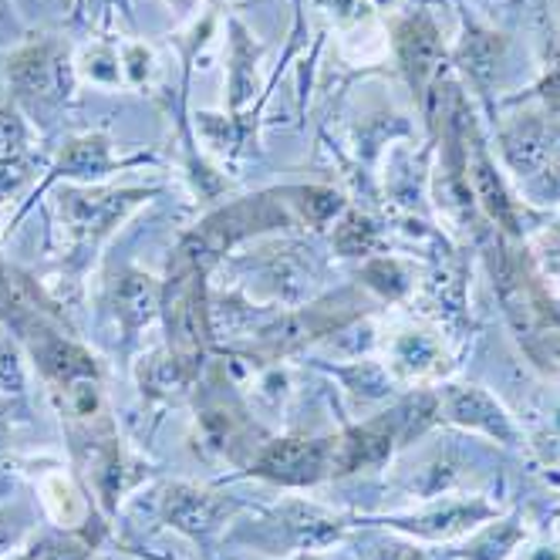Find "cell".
<instances>
[{"label": "cell", "mask_w": 560, "mask_h": 560, "mask_svg": "<svg viewBox=\"0 0 560 560\" xmlns=\"http://www.w3.org/2000/svg\"><path fill=\"white\" fill-rule=\"evenodd\" d=\"M74 55L58 34L27 37L8 58V85L24 115H51L74 95Z\"/></svg>", "instance_id": "6da1fadb"}, {"label": "cell", "mask_w": 560, "mask_h": 560, "mask_svg": "<svg viewBox=\"0 0 560 560\" xmlns=\"http://www.w3.org/2000/svg\"><path fill=\"white\" fill-rule=\"evenodd\" d=\"M152 196L142 186H65L58 189V220L68 244H98L139 203Z\"/></svg>", "instance_id": "7a4b0ae2"}, {"label": "cell", "mask_w": 560, "mask_h": 560, "mask_svg": "<svg viewBox=\"0 0 560 560\" xmlns=\"http://www.w3.org/2000/svg\"><path fill=\"white\" fill-rule=\"evenodd\" d=\"M260 479H270L277 487H314L331 476V439H307L288 435L267 443L254 463Z\"/></svg>", "instance_id": "3957f363"}, {"label": "cell", "mask_w": 560, "mask_h": 560, "mask_svg": "<svg viewBox=\"0 0 560 560\" xmlns=\"http://www.w3.org/2000/svg\"><path fill=\"white\" fill-rule=\"evenodd\" d=\"M34 179V132L27 115L8 102L0 105V203L18 199Z\"/></svg>", "instance_id": "277c9868"}, {"label": "cell", "mask_w": 560, "mask_h": 560, "mask_svg": "<svg viewBox=\"0 0 560 560\" xmlns=\"http://www.w3.org/2000/svg\"><path fill=\"white\" fill-rule=\"evenodd\" d=\"M233 503L213 490H203L196 483H170L163 493V516L166 524L192 540L210 537L223 520L230 516Z\"/></svg>", "instance_id": "5b68a950"}, {"label": "cell", "mask_w": 560, "mask_h": 560, "mask_svg": "<svg viewBox=\"0 0 560 560\" xmlns=\"http://www.w3.org/2000/svg\"><path fill=\"white\" fill-rule=\"evenodd\" d=\"M446 419L459 429H472V432H483L497 443H506L513 446L516 443V425L513 419L506 416V409L497 402V398L479 388V385H450L446 395H443V406Z\"/></svg>", "instance_id": "8992f818"}, {"label": "cell", "mask_w": 560, "mask_h": 560, "mask_svg": "<svg viewBox=\"0 0 560 560\" xmlns=\"http://www.w3.org/2000/svg\"><path fill=\"white\" fill-rule=\"evenodd\" d=\"M395 443H398V429L392 416L331 435V476H348L358 469H375L388 463Z\"/></svg>", "instance_id": "52a82bcc"}, {"label": "cell", "mask_w": 560, "mask_h": 560, "mask_svg": "<svg viewBox=\"0 0 560 560\" xmlns=\"http://www.w3.org/2000/svg\"><path fill=\"white\" fill-rule=\"evenodd\" d=\"M395 55L402 61L409 85L416 92H425L429 78L439 68V58H443V37H439V27L425 11L409 14L406 21L395 24Z\"/></svg>", "instance_id": "ba28073f"}, {"label": "cell", "mask_w": 560, "mask_h": 560, "mask_svg": "<svg viewBox=\"0 0 560 560\" xmlns=\"http://www.w3.org/2000/svg\"><path fill=\"white\" fill-rule=\"evenodd\" d=\"M493 516H497V510L483 500H446L443 506H432L419 516L392 520V527L406 530L419 540H456Z\"/></svg>", "instance_id": "9c48e42d"}, {"label": "cell", "mask_w": 560, "mask_h": 560, "mask_svg": "<svg viewBox=\"0 0 560 560\" xmlns=\"http://www.w3.org/2000/svg\"><path fill=\"white\" fill-rule=\"evenodd\" d=\"M31 348H34L37 372L45 375V382L51 385L55 395L68 392L74 382H82V378H98L95 354L85 351L82 345L61 338V335H42V338H34Z\"/></svg>", "instance_id": "30bf717a"}, {"label": "cell", "mask_w": 560, "mask_h": 560, "mask_svg": "<svg viewBox=\"0 0 560 560\" xmlns=\"http://www.w3.org/2000/svg\"><path fill=\"white\" fill-rule=\"evenodd\" d=\"M557 132L544 122L540 115H520L516 122H510L500 136L503 155H506V166L520 176V179H530L544 163L550 149L557 145Z\"/></svg>", "instance_id": "8fae6325"}, {"label": "cell", "mask_w": 560, "mask_h": 560, "mask_svg": "<svg viewBox=\"0 0 560 560\" xmlns=\"http://www.w3.org/2000/svg\"><path fill=\"white\" fill-rule=\"evenodd\" d=\"M115 166H118V159L112 155V139L105 132H82L65 142L51 176L71 179L78 186H92L105 179Z\"/></svg>", "instance_id": "7c38bea8"}, {"label": "cell", "mask_w": 560, "mask_h": 560, "mask_svg": "<svg viewBox=\"0 0 560 560\" xmlns=\"http://www.w3.org/2000/svg\"><path fill=\"white\" fill-rule=\"evenodd\" d=\"M385 369L402 382H425L435 378L439 372H446V351L432 335L406 328L388 341Z\"/></svg>", "instance_id": "4fadbf2b"}, {"label": "cell", "mask_w": 560, "mask_h": 560, "mask_svg": "<svg viewBox=\"0 0 560 560\" xmlns=\"http://www.w3.org/2000/svg\"><path fill=\"white\" fill-rule=\"evenodd\" d=\"M277 527L284 530V537L298 550H325L345 534V524L338 516L311 503H288L284 510H277Z\"/></svg>", "instance_id": "5bb4252c"}, {"label": "cell", "mask_w": 560, "mask_h": 560, "mask_svg": "<svg viewBox=\"0 0 560 560\" xmlns=\"http://www.w3.org/2000/svg\"><path fill=\"white\" fill-rule=\"evenodd\" d=\"M466 173H469V179H472L476 199L487 207V213H490L506 233H520V207L510 199L503 179L497 176V170H493V163H490L487 149L479 145L476 136H472V155H466Z\"/></svg>", "instance_id": "9a60e30c"}, {"label": "cell", "mask_w": 560, "mask_h": 560, "mask_svg": "<svg viewBox=\"0 0 560 560\" xmlns=\"http://www.w3.org/2000/svg\"><path fill=\"white\" fill-rule=\"evenodd\" d=\"M163 307V284L145 270H126L115 284V314L129 335L142 331Z\"/></svg>", "instance_id": "2e32d148"}, {"label": "cell", "mask_w": 560, "mask_h": 560, "mask_svg": "<svg viewBox=\"0 0 560 560\" xmlns=\"http://www.w3.org/2000/svg\"><path fill=\"white\" fill-rule=\"evenodd\" d=\"M196 369L199 365H192V362H186V358H179L176 351L163 348V351H152L149 358H142L139 385L149 398H163V402H170V398L183 395L192 385Z\"/></svg>", "instance_id": "e0dca14e"}, {"label": "cell", "mask_w": 560, "mask_h": 560, "mask_svg": "<svg viewBox=\"0 0 560 560\" xmlns=\"http://www.w3.org/2000/svg\"><path fill=\"white\" fill-rule=\"evenodd\" d=\"M230 108H244L254 92H257V58L260 48L254 45V37L247 34V27L233 21L230 24Z\"/></svg>", "instance_id": "ac0fdd59"}, {"label": "cell", "mask_w": 560, "mask_h": 560, "mask_svg": "<svg viewBox=\"0 0 560 560\" xmlns=\"http://www.w3.org/2000/svg\"><path fill=\"white\" fill-rule=\"evenodd\" d=\"M199 429H203L207 450H213V453H220V456H226L233 463H240V459H244V453L250 450V443H247L250 425L226 406H210V409L199 412Z\"/></svg>", "instance_id": "d6986e66"}, {"label": "cell", "mask_w": 560, "mask_h": 560, "mask_svg": "<svg viewBox=\"0 0 560 560\" xmlns=\"http://www.w3.org/2000/svg\"><path fill=\"white\" fill-rule=\"evenodd\" d=\"M42 503L48 516L65 530H78L89 516V500L68 472H48L42 479Z\"/></svg>", "instance_id": "ffe728a7"}, {"label": "cell", "mask_w": 560, "mask_h": 560, "mask_svg": "<svg viewBox=\"0 0 560 560\" xmlns=\"http://www.w3.org/2000/svg\"><path fill=\"white\" fill-rule=\"evenodd\" d=\"M74 71L82 82L95 85V89H122L126 74H122V51H118V42H92L82 51L74 55Z\"/></svg>", "instance_id": "44dd1931"}, {"label": "cell", "mask_w": 560, "mask_h": 560, "mask_svg": "<svg viewBox=\"0 0 560 560\" xmlns=\"http://www.w3.org/2000/svg\"><path fill=\"white\" fill-rule=\"evenodd\" d=\"M503 55V37L493 34V31H479V27H469L463 45H459V65L463 71L472 78V82L487 85L490 78L497 74V61Z\"/></svg>", "instance_id": "7402d4cb"}, {"label": "cell", "mask_w": 560, "mask_h": 560, "mask_svg": "<svg viewBox=\"0 0 560 560\" xmlns=\"http://www.w3.org/2000/svg\"><path fill=\"white\" fill-rule=\"evenodd\" d=\"M524 537H527V530L520 520H503V524H493L490 530L479 534L463 550V560H503Z\"/></svg>", "instance_id": "603a6c76"}, {"label": "cell", "mask_w": 560, "mask_h": 560, "mask_svg": "<svg viewBox=\"0 0 560 560\" xmlns=\"http://www.w3.org/2000/svg\"><path fill=\"white\" fill-rule=\"evenodd\" d=\"M375 244H378L375 223L362 213H345V220L335 230V250L341 257H362V254H372Z\"/></svg>", "instance_id": "cb8c5ba5"}, {"label": "cell", "mask_w": 560, "mask_h": 560, "mask_svg": "<svg viewBox=\"0 0 560 560\" xmlns=\"http://www.w3.org/2000/svg\"><path fill=\"white\" fill-rule=\"evenodd\" d=\"M365 284L375 288L382 298L398 301V298H406L412 291V270L402 260L382 257V260H372L365 267Z\"/></svg>", "instance_id": "d4e9b609"}, {"label": "cell", "mask_w": 560, "mask_h": 560, "mask_svg": "<svg viewBox=\"0 0 560 560\" xmlns=\"http://www.w3.org/2000/svg\"><path fill=\"white\" fill-rule=\"evenodd\" d=\"M345 385L351 395H358L362 402H378V398L388 395V369L375 365V362H358L354 369L341 372Z\"/></svg>", "instance_id": "484cf974"}, {"label": "cell", "mask_w": 560, "mask_h": 560, "mask_svg": "<svg viewBox=\"0 0 560 560\" xmlns=\"http://www.w3.org/2000/svg\"><path fill=\"white\" fill-rule=\"evenodd\" d=\"M118 51H122V74L129 89H149L155 78V58L149 51V45L142 42H118Z\"/></svg>", "instance_id": "4316f807"}, {"label": "cell", "mask_w": 560, "mask_h": 560, "mask_svg": "<svg viewBox=\"0 0 560 560\" xmlns=\"http://www.w3.org/2000/svg\"><path fill=\"white\" fill-rule=\"evenodd\" d=\"M524 186H527V196L537 199V203H550V199H560V139L550 149L547 163L530 179H524Z\"/></svg>", "instance_id": "83f0119b"}, {"label": "cell", "mask_w": 560, "mask_h": 560, "mask_svg": "<svg viewBox=\"0 0 560 560\" xmlns=\"http://www.w3.org/2000/svg\"><path fill=\"white\" fill-rule=\"evenodd\" d=\"M301 196V210L311 223H328L331 217H338L345 210V199L335 192V189H325V186H307V189H298Z\"/></svg>", "instance_id": "f1b7e54d"}, {"label": "cell", "mask_w": 560, "mask_h": 560, "mask_svg": "<svg viewBox=\"0 0 560 560\" xmlns=\"http://www.w3.org/2000/svg\"><path fill=\"white\" fill-rule=\"evenodd\" d=\"M24 392V365L18 358V348L0 335V395Z\"/></svg>", "instance_id": "f546056e"}, {"label": "cell", "mask_w": 560, "mask_h": 560, "mask_svg": "<svg viewBox=\"0 0 560 560\" xmlns=\"http://www.w3.org/2000/svg\"><path fill=\"white\" fill-rule=\"evenodd\" d=\"M24 530H27V516L21 506L0 510V560H8V553L21 544Z\"/></svg>", "instance_id": "4dcf8cb0"}, {"label": "cell", "mask_w": 560, "mask_h": 560, "mask_svg": "<svg viewBox=\"0 0 560 560\" xmlns=\"http://www.w3.org/2000/svg\"><path fill=\"white\" fill-rule=\"evenodd\" d=\"M534 446H537V453H540L547 463H557V466H560V402L550 406L547 422H544V429L537 432Z\"/></svg>", "instance_id": "1f68e13d"}, {"label": "cell", "mask_w": 560, "mask_h": 560, "mask_svg": "<svg viewBox=\"0 0 560 560\" xmlns=\"http://www.w3.org/2000/svg\"><path fill=\"white\" fill-rule=\"evenodd\" d=\"M89 547L82 540H58L48 544L45 550H37V560H85Z\"/></svg>", "instance_id": "d6a6232c"}, {"label": "cell", "mask_w": 560, "mask_h": 560, "mask_svg": "<svg viewBox=\"0 0 560 560\" xmlns=\"http://www.w3.org/2000/svg\"><path fill=\"white\" fill-rule=\"evenodd\" d=\"M540 98L550 105V108H560V58L550 65V71H547V78H544V82H540Z\"/></svg>", "instance_id": "836d02e7"}, {"label": "cell", "mask_w": 560, "mask_h": 560, "mask_svg": "<svg viewBox=\"0 0 560 560\" xmlns=\"http://www.w3.org/2000/svg\"><path fill=\"white\" fill-rule=\"evenodd\" d=\"M372 560H425V557L412 547H382Z\"/></svg>", "instance_id": "e575fe53"}, {"label": "cell", "mask_w": 560, "mask_h": 560, "mask_svg": "<svg viewBox=\"0 0 560 560\" xmlns=\"http://www.w3.org/2000/svg\"><path fill=\"white\" fill-rule=\"evenodd\" d=\"M8 304H21L18 294H14V284H11V273L0 267V307H8Z\"/></svg>", "instance_id": "d590c367"}, {"label": "cell", "mask_w": 560, "mask_h": 560, "mask_svg": "<svg viewBox=\"0 0 560 560\" xmlns=\"http://www.w3.org/2000/svg\"><path fill=\"white\" fill-rule=\"evenodd\" d=\"M524 560H560V547H534Z\"/></svg>", "instance_id": "8d00e7d4"}, {"label": "cell", "mask_w": 560, "mask_h": 560, "mask_svg": "<svg viewBox=\"0 0 560 560\" xmlns=\"http://www.w3.org/2000/svg\"><path fill=\"white\" fill-rule=\"evenodd\" d=\"M8 435H11V416H8V406L0 402V450L8 446Z\"/></svg>", "instance_id": "74e56055"}, {"label": "cell", "mask_w": 560, "mask_h": 560, "mask_svg": "<svg viewBox=\"0 0 560 560\" xmlns=\"http://www.w3.org/2000/svg\"><path fill=\"white\" fill-rule=\"evenodd\" d=\"M166 4H170L173 11H179V14H189V11L196 8V0H166Z\"/></svg>", "instance_id": "f35d334b"}, {"label": "cell", "mask_w": 560, "mask_h": 560, "mask_svg": "<svg viewBox=\"0 0 560 560\" xmlns=\"http://www.w3.org/2000/svg\"><path fill=\"white\" fill-rule=\"evenodd\" d=\"M8 560H37V550H27V553H21V557H8Z\"/></svg>", "instance_id": "ab89813d"}, {"label": "cell", "mask_w": 560, "mask_h": 560, "mask_svg": "<svg viewBox=\"0 0 560 560\" xmlns=\"http://www.w3.org/2000/svg\"><path fill=\"white\" fill-rule=\"evenodd\" d=\"M8 18V0H0V21Z\"/></svg>", "instance_id": "60d3db41"}, {"label": "cell", "mask_w": 560, "mask_h": 560, "mask_svg": "<svg viewBox=\"0 0 560 560\" xmlns=\"http://www.w3.org/2000/svg\"><path fill=\"white\" fill-rule=\"evenodd\" d=\"M118 4H126V0H118Z\"/></svg>", "instance_id": "b9f144b4"}]
</instances>
